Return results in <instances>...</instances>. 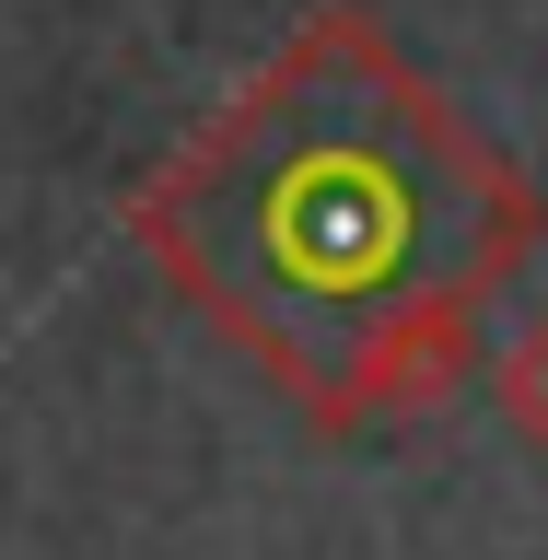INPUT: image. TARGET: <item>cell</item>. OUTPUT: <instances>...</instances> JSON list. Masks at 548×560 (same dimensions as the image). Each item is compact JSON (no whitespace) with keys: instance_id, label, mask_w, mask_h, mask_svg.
I'll return each mask as SVG.
<instances>
[{"instance_id":"7a4b0ae2","label":"cell","mask_w":548,"mask_h":560,"mask_svg":"<svg viewBox=\"0 0 548 560\" xmlns=\"http://www.w3.org/2000/svg\"><path fill=\"white\" fill-rule=\"evenodd\" d=\"M490 385H502V409H514L525 444H548V315L525 327L514 350H502V374H490Z\"/></svg>"},{"instance_id":"6da1fadb","label":"cell","mask_w":548,"mask_h":560,"mask_svg":"<svg viewBox=\"0 0 548 560\" xmlns=\"http://www.w3.org/2000/svg\"><path fill=\"white\" fill-rule=\"evenodd\" d=\"M140 234L315 420H362L467 374V327L537 210L362 12H315L152 175Z\"/></svg>"}]
</instances>
